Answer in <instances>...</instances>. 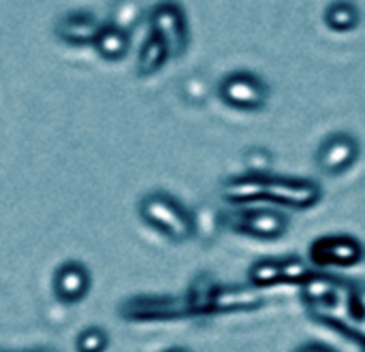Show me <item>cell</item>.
<instances>
[{"label": "cell", "mask_w": 365, "mask_h": 352, "mask_svg": "<svg viewBox=\"0 0 365 352\" xmlns=\"http://www.w3.org/2000/svg\"><path fill=\"white\" fill-rule=\"evenodd\" d=\"M321 186L312 180L244 175L225 184V199L231 203L272 201L295 209H310L321 201Z\"/></svg>", "instance_id": "6da1fadb"}, {"label": "cell", "mask_w": 365, "mask_h": 352, "mask_svg": "<svg viewBox=\"0 0 365 352\" xmlns=\"http://www.w3.org/2000/svg\"><path fill=\"white\" fill-rule=\"evenodd\" d=\"M139 216L171 242H188L197 233L192 214L171 195L154 190L139 201Z\"/></svg>", "instance_id": "7a4b0ae2"}, {"label": "cell", "mask_w": 365, "mask_h": 352, "mask_svg": "<svg viewBox=\"0 0 365 352\" xmlns=\"http://www.w3.org/2000/svg\"><path fill=\"white\" fill-rule=\"evenodd\" d=\"M218 96L237 111H261L269 98V86L250 71H233L218 83Z\"/></svg>", "instance_id": "3957f363"}, {"label": "cell", "mask_w": 365, "mask_h": 352, "mask_svg": "<svg viewBox=\"0 0 365 352\" xmlns=\"http://www.w3.org/2000/svg\"><path fill=\"white\" fill-rule=\"evenodd\" d=\"M150 26L167 47L169 58H180L186 53L188 43H190V32H188V21L180 4L175 2H160L152 9L150 13Z\"/></svg>", "instance_id": "277c9868"}, {"label": "cell", "mask_w": 365, "mask_h": 352, "mask_svg": "<svg viewBox=\"0 0 365 352\" xmlns=\"http://www.w3.org/2000/svg\"><path fill=\"white\" fill-rule=\"evenodd\" d=\"M225 227L240 235H250L257 239H280L287 229H289V216L278 212V209H242V212H231L222 214Z\"/></svg>", "instance_id": "5b68a950"}, {"label": "cell", "mask_w": 365, "mask_h": 352, "mask_svg": "<svg viewBox=\"0 0 365 352\" xmlns=\"http://www.w3.org/2000/svg\"><path fill=\"white\" fill-rule=\"evenodd\" d=\"M359 158V141L349 133L329 135L317 152V165L325 175H342L346 173Z\"/></svg>", "instance_id": "8992f818"}, {"label": "cell", "mask_w": 365, "mask_h": 352, "mask_svg": "<svg viewBox=\"0 0 365 352\" xmlns=\"http://www.w3.org/2000/svg\"><path fill=\"white\" fill-rule=\"evenodd\" d=\"M310 259L317 267H327V265L351 267L364 259V248L361 242H357L355 237L327 235L310 246Z\"/></svg>", "instance_id": "52a82bcc"}, {"label": "cell", "mask_w": 365, "mask_h": 352, "mask_svg": "<svg viewBox=\"0 0 365 352\" xmlns=\"http://www.w3.org/2000/svg\"><path fill=\"white\" fill-rule=\"evenodd\" d=\"M90 271L79 261L62 263L53 274V295L62 304H79L90 293Z\"/></svg>", "instance_id": "ba28073f"}, {"label": "cell", "mask_w": 365, "mask_h": 352, "mask_svg": "<svg viewBox=\"0 0 365 352\" xmlns=\"http://www.w3.org/2000/svg\"><path fill=\"white\" fill-rule=\"evenodd\" d=\"M101 30V24L96 19L94 13L90 11H83V9H77V11H68L64 13L58 24H56V36L66 43V45H73V47H86V45H92L96 34Z\"/></svg>", "instance_id": "9c48e42d"}, {"label": "cell", "mask_w": 365, "mask_h": 352, "mask_svg": "<svg viewBox=\"0 0 365 352\" xmlns=\"http://www.w3.org/2000/svg\"><path fill=\"white\" fill-rule=\"evenodd\" d=\"M94 49L98 51L101 58L109 60V62H118L128 53L130 47V34L113 24H105L101 26L96 38H94Z\"/></svg>", "instance_id": "30bf717a"}, {"label": "cell", "mask_w": 365, "mask_h": 352, "mask_svg": "<svg viewBox=\"0 0 365 352\" xmlns=\"http://www.w3.org/2000/svg\"><path fill=\"white\" fill-rule=\"evenodd\" d=\"M167 58H169V53H167L165 43L154 32H150L148 38H145V43L139 49V60H137V73H139V77H152V75H156L165 66V60Z\"/></svg>", "instance_id": "8fae6325"}, {"label": "cell", "mask_w": 365, "mask_h": 352, "mask_svg": "<svg viewBox=\"0 0 365 352\" xmlns=\"http://www.w3.org/2000/svg\"><path fill=\"white\" fill-rule=\"evenodd\" d=\"M361 13L353 2H331L325 11V24L336 32H351L359 26Z\"/></svg>", "instance_id": "7c38bea8"}, {"label": "cell", "mask_w": 365, "mask_h": 352, "mask_svg": "<svg viewBox=\"0 0 365 352\" xmlns=\"http://www.w3.org/2000/svg\"><path fill=\"white\" fill-rule=\"evenodd\" d=\"M304 299L310 304V306H323V308H334L336 301H338V295H336V286L331 280H319V278H312L308 276V280L304 282Z\"/></svg>", "instance_id": "4fadbf2b"}, {"label": "cell", "mask_w": 365, "mask_h": 352, "mask_svg": "<svg viewBox=\"0 0 365 352\" xmlns=\"http://www.w3.org/2000/svg\"><path fill=\"white\" fill-rule=\"evenodd\" d=\"M248 282L255 289L280 284V259H261V261L252 263V267L248 271Z\"/></svg>", "instance_id": "5bb4252c"}, {"label": "cell", "mask_w": 365, "mask_h": 352, "mask_svg": "<svg viewBox=\"0 0 365 352\" xmlns=\"http://www.w3.org/2000/svg\"><path fill=\"white\" fill-rule=\"evenodd\" d=\"M107 346H109V333L103 327H86L75 340L77 352H105Z\"/></svg>", "instance_id": "9a60e30c"}, {"label": "cell", "mask_w": 365, "mask_h": 352, "mask_svg": "<svg viewBox=\"0 0 365 352\" xmlns=\"http://www.w3.org/2000/svg\"><path fill=\"white\" fill-rule=\"evenodd\" d=\"M310 271L299 257H284L280 259V282L284 284H304Z\"/></svg>", "instance_id": "2e32d148"}, {"label": "cell", "mask_w": 365, "mask_h": 352, "mask_svg": "<svg viewBox=\"0 0 365 352\" xmlns=\"http://www.w3.org/2000/svg\"><path fill=\"white\" fill-rule=\"evenodd\" d=\"M246 165L250 169V175H267L272 167V154L265 147H252L246 152Z\"/></svg>", "instance_id": "e0dca14e"}, {"label": "cell", "mask_w": 365, "mask_h": 352, "mask_svg": "<svg viewBox=\"0 0 365 352\" xmlns=\"http://www.w3.org/2000/svg\"><path fill=\"white\" fill-rule=\"evenodd\" d=\"M295 352H336L331 346H327V344H321V342H306V344H302L299 348Z\"/></svg>", "instance_id": "ac0fdd59"}, {"label": "cell", "mask_w": 365, "mask_h": 352, "mask_svg": "<svg viewBox=\"0 0 365 352\" xmlns=\"http://www.w3.org/2000/svg\"><path fill=\"white\" fill-rule=\"evenodd\" d=\"M163 352H188L186 348H167V351H163Z\"/></svg>", "instance_id": "d6986e66"}, {"label": "cell", "mask_w": 365, "mask_h": 352, "mask_svg": "<svg viewBox=\"0 0 365 352\" xmlns=\"http://www.w3.org/2000/svg\"><path fill=\"white\" fill-rule=\"evenodd\" d=\"M34 352H49V351H34Z\"/></svg>", "instance_id": "ffe728a7"}]
</instances>
